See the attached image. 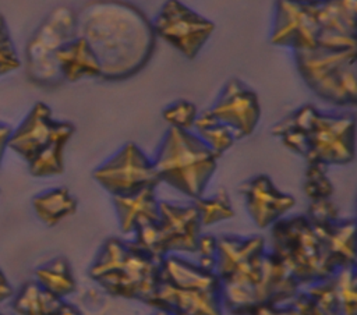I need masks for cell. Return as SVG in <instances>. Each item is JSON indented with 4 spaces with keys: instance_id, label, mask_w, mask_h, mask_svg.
<instances>
[{
    "instance_id": "10",
    "label": "cell",
    "mask_w": 357,
    "mask_h": 315,
    "mask_svg": "<svg viewBox=\"0 0 357 315\" xmlns=\"http://www.w3.org/2000/svg\"><path fill=\"white\" fill-rule=\"evenodd\" d=\"M319 0H276L269 42L296 50L317 47Z\"/></svg>"
},
{
    "instance_id": "32",
    "label": "cell",
    "mask_w": 357,
    "mask_h": 315,
    "mask_svg": "<svg viewBox=\"0 0 357 315\" xmlns=\"http://www.w3.org/2000/svg\"><path fill=\"white\" fill-rule=\"evenodd\" d=\"M305 217L311 224H326L339 219V209L331 198L310 201Z\"/></svg>"
},
{
    "instance_id": "38",
    "label": "cell",
    "mask_w": 357,
    "mask_h": 315,
    "mask_svg": "<svg viewBox=\"0 0 357 315\" xmlns=\"http://www.w3.org/2000/svg\"><path fill=\"white\" fill-rule=\"evenodd\" d=\"M0 315H6V314H1V312H0Z\"/></svg>"
},
{
    "instance_id": "2",
    "label": "cell",
    "mask_w": 357,
    "mask_h": 315,
    "mask_svg": "<svg viewBox=\"0 0 357 315\" xmlns=\"http://www.w3.org/2000/svg\"><path fill=\"white\" fill-rule=\"evenodd\" d=\"M159 265L132 241L112 237L100 247L88 275L107 294L146 304L160 282Z\"/></svg>"
},
{
    "instance_id": "14",
    "label": "cell",
    "mask_w": 357,
    "mask_h": 315,
    "mask_svg": "<svg viewBox=\"0 0 357 315\" xmlns=\"http://www.w3.org/2000/svg\"><path fill=\"white\" fill-rule=\"evenodd\" d=\"M245 209L259 229L271 227L294 208L296 198L280 191L266 174H257L240 185Z\"/></svg>"
},
{
    "instance_id": "27",
    "label": "cell",
    "mask_w": 357,
    "mask_h": 315,
    "mask_svg": "<svg viewBox=\"0 0 357 315\" xmlns=\"http://www.w3.org/2000/svg\"><path fill=\"white\" fill-rule=\"evenodd\" d=\"M342 315H357L356 268L337 269L332 275Z\"/></svg>"
},
{
    "instance_id": "28",
    "label": "cell",
    "mask_w": 357,
    "mask_h": 315,
    "mask_svg": "<svg viewBox=\"0 0 357 315\" xmlns=\"http://www.w3.org/2000/svg\"><path fill=\"white\" fill-rule=\"evenodd\" d=\"M303 190L310 201L321 199V198H331L333 195L335 188L326 174L325 164L315 163V162L307 163Z\"/></svg>"
},
{
    "instance_id": "1",
    "label": "cell",
    "mask_w": 357,
    "mask_h": 315,
    "mask_svg": "<svg viewBox=\"0 0 357 315\" xmlns=\"http://www.w3.org/2000/svg\"><path fill=\"white\" fill-rule=\"evenodd\" d=\"M77 14L84 38L100 66V78L120 81L139 72L155 49L152 22L126 0H89Z\"/></svg>"
},
{
    "instance_id": "9",
    "label": "cell",
    "mask_w": 357,
    "mask_h": 315,
    "mask_svg": "<svg viewBox=\"0 0 357 315\" xmlns=\"http://www.w3.org/2000/svg\"><path fill=\"white\" fill-rule=\"evenodd\" d=\"M155 36L160 38L184 57L194 59L215 31V24L180 0H166L152 22Z\"/></svg>"
},
{
    "instance_id": "26",
    "label": "cell",
    "mask_w": 357,
    "mask_h": 315,
    "mask_svg": "<svg viewBox=\"0 0 357 315\" xmlns=\"http://www.w3.org/2000/svg\"><path fill=\"white\" fill-rule=\"evenodd\" d=\"M201 226H211L234 217V209L230 197L225 188H220L213 197H199L194 199Z\"/></svg>"
},
{
    "instance_id": "11",
    "label": "cell",
    "mask_w": 357,
    "mask_h": 315,
    "mask_svg": "<svg viewBox=\"0 0 357 315\" xmlns=\"http://www.w3.org/2000/svg\"><path fill=\"white\" fill-rule=\"evenodd\" d=\"M209 112L219 123L231 130L236 139L251 135L261 118L258 95L237 78L225 84Z\"/></svg>"
},
{
    "instance_id": "30",
    "label": "cell",
    "mask_w": 357,
    "mask_h": 315,
    "mask_svg": "<svg viewBox=\"0 0 357 315\" xmlns=\"http://www.w3.org/2000/svg\"><path fill=\"white\" fill-rule=\"evenodd\" d=\"M162 116L172 128L191 131L198 116V110L192 102L180 99L165 107Z\"/></svg>"
},
{
    "instance_id": "8",
    "label": "cell",
    "mask_w": 357,
    "mask_h": 315,
    "mask_svg": "<svg viewBox=\"0 0 357 315\" xmlns=\"http://www.w3.org/2000/svg\"><path fill=\"white\" fill-rule=\"evenodd\" d=\"M92 177L112 197L134 194L144 188H156L160 184L152 159L134 142L123 145L93 170Z\"/></svg>"
},
{
    "instance_id": "31",
    "label": "cell",
    "mask_w": 357,
    "mask_h": 315,
    "mask_svg": "<svg viewBox=\"0 0 357 315\" xmlns=\"http://www.w3.org/2000/svg\"><path fill=\"white\" fill-rule=\"evenodd\" d=\"M20 67H21L20 56L11 39L6 18L0 13V78L14 72Z\"/></svg>"
},
{
    "instance_id": "21",
    "label": "cell",
    "mask_w": 357,
    "mask_h": 315,
    "mask_svg": "<svg viewBox=\"0 0 357 315\" xmlns=\"http://www.w3.org/2000/svg\"><path fill=\"white\" fill-rule=\"evenodd\" d=\"M60 77L66 81L75 82L82 78L100 77V66L86 40L75 36L63 45L54 56Z\"/></svg>"
},
{
    "instance_id": "34",
    "label": "cell",
    "mask_w": 357,
    "mask_h": 315,
    "mask_svg": "<svg viewBox=\"0 0 357 315\" xmlns=\"http://www.w3.org/2000/svg\"><path fill=\"white\" fill-rule=\"evenodd\" d=\"M233 315H291L287 304H280V305H261L255 307L252 309L244 311V312H237Z\"/></svg>"
},
{
    "instance_id": "29",
    "label": "cell",
    "mask_w": 357,
    "mask_h": 315,
    "mask_svg": "<svg viewBox=\"0 0 357 315\" xmlns=\"http://www.w3.org/2000/svg\"><path fill=\"white\" fill-rule=\"evenodd\" d=\"M305 293L318 307L322 315H342L332 275L324 280L310 284Z\"/></svg>"
},
{
    "instance_id": "19",
    "label": "cell",
    "mask_w": 357,
    "mask_h": 315,
    "mask_svg": "<svg viewBox=\"0 0 357 315\" xmlns=\"http://www.w3.org/2000/svg\"><path fill=\"white\" fill-rule=\"evenodd\" d=\"M120 230L124 234H132L139 226L158 222L159 199L156 188H144L128 195L112 197Z\"/></svg>"
},
{
    "instance_id": "15",
    "label": "cell",
    "mask_w": 357,
    "mask_h": 315,
    "mask_svg": "<svg viewBox=\"0 0 357 315\" xmlns=\"http://www.w3.org/2000/svg\"><path fill=\"white\" fill-rule=\"evenodd\" d=\"M357 0H319L317 47L356 49Z\"/></svg>"
},
{
    "instance_id": "25",
    "label": "cell",
    "mask_w": 357,
    "mask_h": 315,
    "mask_svg": "<svg viewBox=\"0 0 357 315\" xmlns=\"http://www.w3.org/2000/svg\"><path fill=\"white\" fill-rule=\"evenodd\" d=\"M195 134L199 139L218 156L220 158L227 149L236 142V137L230 128L219 123L209 112V109L198 113L194 127Z\"/></svg>"
},
{
    "instance_id": "16",
    "label": "cell",
    "mask_w": 357,
    "mask_h": 315,
    "mask_svg": "<svg viewBox=\"0 0 357 315\" xmlns=\"http://www.w3.org/2000/svg\"><path fill=\"white\" fill-rule=\"evenodd\" d=\"M146 305L170 315H223L220 293L177 289L162 282Z\"/></svg>"
},
{
    "instance_id": "7",
    "label": "cell",
    "mask_w": 357,
    "mask_h": 315,
    "mask_svg": "<svg viewBox=\"0 0 357 315\" xmlns=\"http://www.w3.org/2000/svg\"><path fill=\"white\" fill-rule=\"evenodd\" d=\"M356 156V117L353 113L318 112L307 131V163L344 166Z\"/></svg>"
},
{
    "instance_id": "17",
    "label": "cell",
    "mask_w": 357,
    "mask_h": 315,
    "mask_svg": "<svg viewBox=\"0 0 357 315\" xmlns=\"http://www.w3.org/2000/svg\"><path fill=\"white\" fill-rule=\"evenodd\" d=\"M162 283L177 289L220 293L222 283L213 270L201 268L195 261H188L177 254L166 255L159 265Z\"/></svg>"
},
{
    "instance_id": "20",
    "label": "cell",
    "mask_w": 357,
    "mask_h": 315,
    "mask_svg": "<svg viewBox=\"0 0 357 315\" xmlns=\"http://www.w3.org/2000/svg\"><path fill=\"white\" fill-rule=\"evenodd\" d=\"M11 308L15 315H82L75 305L43 290L35 280L25 282L14 293Z\"/></svg>"
},
{
    "instance_id": "5",
    "label": "cell",
    "mask_w": 357,
    "mask_h": 315,
    "mask_svg": "<svg viewBox=\"0 0 357 315\" xmlns=\"http://www.w3.org/2000/svg\"><path fill=\"white\" fill-rule=\"evenodd\" d=\"M357 49L296 50L294 61L307 86L322 100L353 107L357 100Z\"/></svg>"
},
{
    "instance_id": "6",
    "label": "cell",
    "mask_w": 357,
    "mask_h": 315,
    "mask_svg": "<svg viewBox=\"0 0 357 315\" xmlns=\"http://www.w3.org/2000/svg\"><path fill=\"white\" fill-rule=\"evenodd\" d=\"M77 36V14L67 6L53 8L29 38L25 47L26 74L42 85L59 81L60 72L54 60L57 50Z\"/></svg>"
},
{
    "instance_id": "4",
    "label": "cell",
    "mask_w": 357,
    "mask_h": 315,
    "mask_svg": "<svg viewBox=\"0 0 357 315\" xmlns=\"http://www.w3.org/2000/svg\"><path fill=\"white\" fill-rule=\"evenodd\" d=\"M271 227V252L300 286H310L336 272L328 262L322 241L305 215L282 217Z\"/></svg>"
},
{
    "instance_id": "37",
    "label": "cell",
    "mask_w": 357,
    "mask_h": 315,
    "mask_svg": "<svg viewBox=\"0 0 357 315\" xmlns=\"http://www.w3.org/2000/svg\"><path fill=\"white\" fill-rule=\"evenodd\" d=\"M155 315H170V314H167V312H165V311H158L156 309V314Z\"/></svg>"
},
{
    "instance_id": "23",
    "label": "cell",
    "mask_w": 357,
    "mask_h": 315,
    "mask_svg": "<svg viewBox=\"0 0 357 315\" xmlns=\"http://www.w3.org/2000/svg\"><path fill=\"white\" fill-rule=\"evenodd\" d=\"M35 282L46 291L66 298L77 291V280L66 256H56L33 270Z\"/></svg>"
},
{
    "instance_id": "33",
    "label": "cell",
    "mask_w": 357,
    "mask_h": 315,
    "mask_svg": "<svg viewBox=\"0 0 357 315\" xmlns=\"http://www.w3.org/2000/svg\"><path fill=\"white\" fill-rule=\"evenodd\" d=\"M216 249H218V237L212 234H201L197 243L194 254L197 255V263L208 270L215 272L216 266Z\"/></svg>"
},
{
    "instance_id": "22",
    "label": "cell",
    "mask_w": 357,
    "mask_h": 315,
    "mask_svg": "<svg viewBox=\"0 0 357 315\" xmlns=\"http://www.w3.org/2000/svg\"><path fill=\"white\" fill-rule=\"evenodd\" d=\"M32 208L43 224L53 227L77 212L78 201L67 187H54L36 194Z\"/></svg>"
},
{
    "instance_id": "36",
    "label": "cell",
    "mask_w": 357,
    "mask_h": 315,
    "mask_svg": "<svg viewBox=\"0 0 357 315\" xmlns=\"http://www.w3.org/2000/svg\"><path fill=\"white\" fill-rule=\"evenodd\" d=\"M11 131H13V128L10 125L0 123V167H1V162L6 155V151L8 149V141L11 137Z\"/></svg>"
},
{
    "instance_id": "12",
    "label": "cell",
    "mask_w": 357,
    "mask_h": 315,
    "mask_svg": "<svg viewBox=\"0 0 357 315\" xmlns=\"http://www.w3.org/2000/svg\"><path fill=\"white\" fill-rule=\"evenodd\" d=\"M67 124L68 121L53 118L52 109L46 103L36 102L18 127L11 131L8 149L28 164L56 139Z\"/></svg>"
},
{
    "instance_id": "35",
    "label": "cell",
    "mask_w": 357,
    "mask_h": 315,
    "mask_svg": "<svg viewBox=\"0 0 357 315\" xmlns=\"http://www.w3.org/2000/svg\"><path fill=\"white\" fill-rule=\"evenodd\" d=\"M15 290L11 286L10 280L7 279V276L4 275V272L0 269V304L13 298Z\"/></svg>"
},
{
    "instance_id": "3",
    "label": "cell",
    "mask_w": 357,
    "mask_h": 315,
    "mask_svg": "<svg viewBox=\"0 0 357 315\" xmlns=\"http://www.w3.org/2000/svg\"><path fill=\"white\" fill-rule=\"evenodd\" d=\"M218 159L195 132L170 127L152 162L160 183L194 201L204 197Z\"/></svg>"
},
{
    "instance_id": "13",
    "label": "cell",
    "mask_w": 357,
    "mask_h": 315,
    "mask_svg": "<svg viewBox=\"0 0 357 315\" xmlns=\"http://www.w3.org/2000/svg\"><path fill=\"white\" fill-rule=\"evenodd\" d=\"M167 254H194L201 233V222L194 203L159 201L156 222Z\"/></svg>"
},
{
    "instance_id": "24",
    "label": "cell",
    "mask_w": 357,
    "mask_h": 315,
    "mask_svg": "<svg viewBox=\"0 0 357 315\" xmlns=\"http://www.w3.org/2000/svg\"><path fill=\"white\" fill-rule=\"evenodd\" d=\"M75 132V125L68 121L56 139L28 163V171L38 178L60 176L64 171V149Z\"/></svg>"
},
{
    "instance_id": "18",
    "label": "cell",
    "mask_w": 357,
    "mask_h": 315,
    "mask_svg": "<svg viewBox=\"0 0 357 315\" xmlns=\"http://www.w3.org/2000/svg\"><path fill=\"white\" fill-rule=\"evenodd\" d=\"M312 227L319 236L328 262L335 270L356 268L354 219H337L326 224H312Z\"/></svg>"
}]
</instances>
